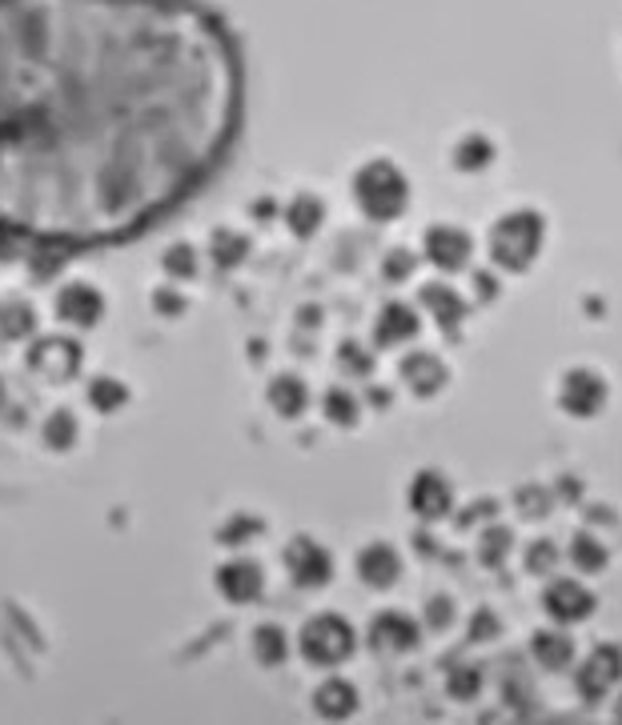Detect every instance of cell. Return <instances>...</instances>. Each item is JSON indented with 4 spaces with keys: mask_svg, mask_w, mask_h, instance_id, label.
Wrapping results in <instances>:
<instances>
[{
    "mask_svg": "<svg viewBox=\"0 0 622 725\" xmlns=\"http://www.w3.org/2000/svg\"><path fill=\"white\" fill-rule=\"evenodd\" d=\"M474 289H479L482 301H494L498 297V281H494V273H479L474 277Z\"/></svg>",
    "mask_w": 622,
    "mask_h": 725,
    "instance_id": "obj_27",
    "label": "cell"
},
{
    "mask_svg": "<svg viewBox=\"0 0 622 725\" xmlns=\"http://www.w3.org/2000/svg\"><path fill=\"white\" fill-rule=\"evenodd\" d=\"M562 409L570 418H594L607 405V381H602L594 369H570L562 377V393H558Z\"/></svg>",
    "mask_w": 622,
    "mask_h": 725,
    "instance_id": "obj_5",
    "label": "cell"
},
{
    "mask_svg": "<svg viewBox=\"0 0 622 725\" xmlns=\"http://www.w3.org/2000/svg\"><path fill=\"white\" fill-rule=\"evenodd\" d=\"M470 249H474V241H470V232L458 229V225H433V229L426 232V257H430L438 269H446V273L467 269Z\"/></svg>",
    "mask_w": 622,
    "mask_h": 725,
    "instance_id": "obj_6",
    "label": "cell"
},
{
    "mask_svg": "<svg viewBox=\"0 0 622 725\" xmlns=\"http://www.w3.org/2000/svg\"><path fill=\"white\" fill-rule=\"evenodd\" d=\"M318 217H322V209H318L313 201H305V205L298 209V229H301V232H310V229H313V220H318Z\"/></svg>",
    "mask_w": 622,
    "mask_h": 725,
    "instance_id": "obj_28",
    "label": "cell"
},
{
    "mask_svg": "<svg viewBox=\"0 0 622 725\" xmlns=\"http://www.w3.org/2000/svg\"><path fill=\"white\" fill-rule=\"evenodd\" d=\"M450 621H454V602H450V597H433L430 602V626L446 629Z\"/></svg>",
    "mask_w": 622,
    "mask_h": 725,
    "instance_id": "obj_26",
    "label": "cell"
},
{
    "mask_svg": "<svg viewBox=\"0 0 622 725\" xmlns=\"http://www.w3.org/2000/svg\"><path fill=\"white\" fill-rule=\"evenodd\" d=\"M514 545V533L506 526H494L482 533V545H479V561L486 565V570H498L502 561H506V553H511Z\"/></svg>",
    "mask_w": 622,
    "mask_h": 725,
    "instance_id": "obj_18",
    "label": "cell"
},
{
    "mask_svg": "<svg viewBox=\"0 0 622 725\" xmlns=\"http://www.w3.org/2000/svg\"><path fill=\"white\" fill-rule=\"evenodd\" d=\"M514 506L523 509L526 517H546L555 501H550V494H546V485H523V489L514 494Z\"/></svg>",
    "mask_w": 622,
    "mask_h": 725,
    "instance_id": "obj_21",
    "label": "cell"
},
{
    "mask_svg": "<svg viewBox=\"0 0 622 725\" xmlns=\"http://www.w3.org/2000/svg\"><path fill=\"white\" fill-rule=\"evenodd\" d=\"M330 418H334L337 425H350V421L357 418L354 397H345V393H330Z\"/></svg>",
    "mask_w": 622,
    "mask_h": 725,
    "instance_id": "obj_25",
    "label": "cell"
},
{
    "mask_svg": "<svg viewBox=\"0 0 622 725\" xmlns=\"http://www.w3.org/2000/svg\"><path fill=\"white\" fill-rule=\"evenodd\" d=\"M354 193H357V205H362L374 220L398 217V213L406 209V201H410L406 176L389 165V161H374V165L362 169L354 181Z\"/></svg>",
    "mask_w": 622,
    "mask_h": 725,
    "instance_id": "obj_2",
    "label": "cell"
},
{
    "mask_svg": "<svg viewBox=\"0 0 622 725\" xmlns=\"http://www.w3.org/2000/svg\"><path fill=\"white\" fill-rule=\"evenodd\" d=\"M289 558H293V570H298V582L301 585L330 582V558H325L318 545H310V541H298Z\"/></svg>",
    "mask_w": 622,
    "mask_h": 725,
    "instance_id": "obj_13",
    "label": "cell"
},
{
    "mask_svg": "<svg viewBox=\"0 0 622 725\" xmlns=\"http://www.w3.org/2000/svg\"><path fill=\"white\" fill-rule=\"evenodd\" d=\"M546 241V220L543 213L534 209H514L494 225L490 232V257L506 273H526L534 264V257L543 253Z\"/></svg>",
    "mask_w": 622,
    "mask_h": 725,
    "instance_id": "obj_1",
    "label": "cell"
},
{
    "mask_svg": "<svg viewBox=\"0 0 622 725\" xmlns=\"http://www.w3.org/2000/svg\"><path fill=\"white\" fill-rule=\"evenodd\" d=\"M450 501H454V494H450V485L438 477V473H418L410 485V506L418 517H426V521H438V517L450 513Z\"/></svg>",
    "mask_w": 622,
    "mask_h": 725,
    "instance_id": "obj_8",
    "label": "cell"
},
{
    "mask_svg": "<svg viewBox=\"0 0 622 725\" xmlns=\"http://www.w3.org/2000/svg\"><path fill=\"white\" fill-rule=\"evenodd\" d=\"M357 570H362V577H366L369 585H394L401 573V561L398 553L389 550V545H369L366 553H362V561H357Z\"/></svg>",
    "mask_w": 622,
    "mask_h": 725,
    "instance_id": "obj_11",
    "label": "cell"
},
{
    "mask_svg": "<svg viewBox=\"0 0 622 725\" xmlns=\"http://www.w3.org/2000/svg\"><path fill=\"white\" fill-rule=\"evenodd\" d=\"M555 565H558L555 541H534L530 553H526V570H530V573H550Z\"/></svg>",
    "mask_w": 622,
    "mask_h": 725,
    "instance_id": "obj_22",
    "label": "cell"
},
{
    "mask_svg": "<svg viewBox=\"0 0 622 725\" xmlns=\"http://www.w3.org/2000/svg\"><path fill=\"white\" fill-rule=\"evenodd\" d=\"M301 649L305 658L318 661V666H334L342 661L350 649H354V629L345 626L342 617H318L310 621V629L301 634Z\"/></svg>",
    "mask_w": 622,
    "mask_h": 725,
    "instance_id": "obj_3",
    "label": "cell"
},
{
    "mask_svg": "<svg viewBox=\"0 0 622 725\" xmlns=\"http://www.w3.org/2000/svg\"><path fill=\"white\" fill-rule=\"evenodd\" d=\"M410 264H414V257H410V253H394V261H389V269H386V273L394 277V281H398V277H406V273H410Z\"/></svg>",
    "mask_w": 622,
    "mask_h": 725,
    "instance_id": "obj_29",
    "label": "cell"
},
{
    "mask_svg": "<svg viewBox=\"0 0 622 725\" xmlns=\"http://www.w3.org/2000/svg\"><path fill=\"white\" fill-rule=\"evenodd\" d=\"M422 301L433 309V317L442 321L446 329H454L458 321L467 317V301L458 297L454 289H446V285H426V289H422Z\"/></svg>",
    "mask_w": 622,
    "mask_h": 725,
    "instance_id": "obj_14",
    "label": "cell"
},
{
    "mask_svg": "<svg viewBox=\"0 0 622 725\" xmlns=\"http://www.w3.org/2000/svg\"><path fill=\"white\" fill-rule=\"evenodd\" d=\"M619 678H622V653L614 646H599L582 661V670H578V693H582V702L599 705Z\"/></svg>",
    "mask_w": 622,
    "mask_h": 725,
    "instance_id": "obj_4",
    "label": "cell"
},
{
    "mask_svg": "<svg viewBox=\"0 0 622 725\" xmlns=\"http://www.w3.org/2000/svg\"><path fill=\"white\" fill-rule=\"evenodd\" d=\"M482 693V670L479 666H462V670L450 673V697L458 702H474Z\"/></svg>",
    "mask_w": 622,
    "mask_h": 725,
    "instance_id": "obj_20",
    "label": "cell"
},
{
    "mask_svg": "<svg viewBox=\"0 0 622 725\" xmlns=\"http://www.w3.org/2000/svg\"><path fill=\"white\" fill-rule=\"evenodd\" d=\"M498 617L490 614V609H479L474 614V626H470V641H494L498 638Z\"/></svg>",
    "mask_w": 622,
    "mask_h": 725,
    "instance_id": "obj_23",
    "label": "cell"
},
{
    "mask_svg": "<svg viewBox=\"0 0 622 725\" xmlns=\"http://www.w3.org/2000/svg\"><path fill=\"white\" fill-rule=\"evenodd\" d=\"M570 561H575L582 573H599V570H607V545H602L594 533H575V541H570Z\"/></svg>",
    "mask_w": 622,
    "mask_h": 725,
    "instance_id": "obj_17",
    "label": "cell"
},
{
    "mask_svg": "<svg viewBox=\"0 0 622 725\" xmlns=\"http://www.w3.org/2000/svg\"><path fill=\"white\" fill-rule=\"evenodd\" d=\"M401 377L410 381V389L414 393H422V397H430V393H438L446 385V365L433 357V353H410L406 361H401Z\"/></svg>",
    "mask_w": 622,
    "mask_h": 725,
    "instance_id": "obj_9",
    "label": "cell"
},
{
    "mask_svg": "<svg viewBox=\"0 0 622 725\" xmlns=\"http://www.w3.org/2000/svg\"><path fill=\"white\" fill-rule=\"evenodd\" d=\"M278 405L289 409V413H298L305 405V393H301V381H278Z\"/></svg>",
    "mask_w": 622,
    "mask_h": 725,
    "instance_id": "obj_24",
    "label": "cell"
},
{
    "mask_svg": "<svg viewBox=\"0 0 622 725\" xmlns=\"http://www.w3.org/2000/svg\"><path fill=\"white\" fill-rule=\"evenodd\" d=\"M418 333V313L406 305H389L386 313H382V325H378V342L382 345H398L406 342V337H414Z\"/></svg>",
    "mask_w": 622,
    "mask_h": 725,
    "instance_id": "obj_15",
    "label": "cell"
},
{
    "mask_svg": "<svg viewBox=\"0 0 622 725\" xmlns=\"http://www.w3.org/2000/svg\"><path fill=\"white\" fill-rule=\"evenodd\" d=\"M354 705H357V697L345 682H330L322 693H318V710H325V714H334V717L350 714Z\"/></svg>",
    "mask_w": 622,
    "mask_h": 725,
    "instance_id": "obj_19",
    "label": "cell"
},
{
    "mask_svg": "<svg viewBox=\"0 0 622 725\" xmlns=\"http://www.w3.org/2000/svg\"><path fill=\"white\" fill-rule=\"evenodd\" d=\"M494 161V144L482 137V132H470V137H462L454 149V165L462 169V173H482V169Z\"/></svg>",
    "mask_w": 622,
    "mask_h": 725,
    "instance_id": "obj_16",
    "label": "cell"
},
{
    "mask_svg": "<svg viewBox=\"0 0 622 725\" xmlns=\"http://www.w3.org/2000/svg\"><path fill=\"white\" fill-rule=\"evenodd\" d=\"M530 653L543 670H567L570 661H575V641L562 629H538L530 641Z\"/></svg>",
    "mask_w": 622,
    "mask_h": 725,
    "instance_id": "obj_10",
    "label": "cell"
},
{
    "mask_svg": "<svg viewBox=\"0 0 622 725\" xmlns=\"http://www.w3.org/2000/svg\"><path fill=\"white\" fill-rule=\"evenodd\" d=\"M562 494H567L570 501H575V497H582V485L575 489V477H562Z\"/></svg>",
    "mask_w": 622,
    "mask_h": 725,
    "instance_id": "obj_30",
    "label": "cell"
},
{
    "mask_svg": "<svg viewBox=\"0 0 622 725\" xmlns=\"http://www.w3.org/2000/svg\"><path fill=\"white\" fill-rule=\"evenodd\" d=\"M614 717H619V722H622V697H619V705H614Z\"/></svg>",
    "mask_w": 622,
    "mask_h": 725,
    "instance_id": "obj_31",
    "label": "cell"
},
{
    "mask_svg": "<svg viewBox=\"0 0 622 725\" xmlns=\"http://www.w3.org/2000/svg\"><path fill=\"white\" fill-rule=\"evenodd\" d=\"M543 602H546V614L555 617V621H562V626H570V621H587V617L594 614V594L578 582H555L550 589H546Z\"/></svg>",
    "mask_w": 622,
    "mask_h": 725,
    "instance_id": "obj_7",
    "label": "cell"
},
{
    "mask_svg": "<svg viewBox=\"0 0 622 725\" xmlns=\"http://www.w3.org/2000/svg\"><path fill=\"white\" fill-rule=\"evenodd\" d=\"M374 641L382 649H410L418 646V626H414V617L406 614H382L374 621Z\"/></svg>",
    "mask_w": 622,
    "mask_h": 725,
    "instance_id": "obj_12",
    "label": "cell"
}]
</instances>
